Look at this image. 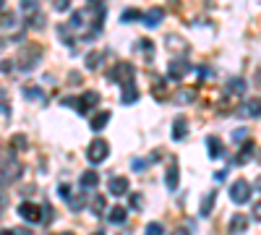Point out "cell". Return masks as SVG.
<instances>
[{"label":"cell","instance_id":"cell-1","mask_svg":"<svg viewBox=\"0 0 261 235\" xmlns=\"http://www.w3.org/2000/svg\"><path fill=\"white\" fill-rule=\"evenodd\" d=\"M133 76H136V70H133L131 63H118V66H112L107 70V78L110 81H118V84H123V86L133 84Z\"/></svg>","mask_w":261,"mask_h":235},{"label":"cell","instance_id":"cell-2","mask_svg":"<svg viewBox=\"0 0 261 235\" xmlns=\"http://www.w3.org/2000/svg\"><path fill=\"white\" fill-rule=\"evenodd\" d=\"M63 104H73L76 112L86 115L92 108H97V104H99V94H97V92H84V97H81V100H71V97H65Z\"/></svg>","mask_w":261,"mask_h":235},{"label":"cell","instance_id":"cell-3","mask_svg":"<svg viewBox=\"0 0 261 235\" xmlns=\"http://www.w3.org/2000/svg\"><path fill=\"white\" fill-rule=\"evenodd\" d=\"M39 60H42V47L39 44H26L24 50H21V55H18V66L24 70H31Z\"/></svg>","mask_w":261,"mask_h":235},{"label":"cell","instance_id":"cell-4","mask_svg":"<svg viewBox=\"0 0 261 235\" xmlns=\"http://www.w3.org/2000/svg\"><path fill=\"white\" fill-rule=\"evenodd\" d=\"M86 157L92 164H99V162H105L110 157V144L105 138H94L92 144H89V152H86Z\"/></svg>","mask_w":261,"mask_h":235},{"label":"cell","instance_id":"cell-5","mask_svg":"<svg viewBox=\"0 0 261 235\" xmlns=\"http://www.w3.org/2000/svg\"><path fill=\"white\" fill-rule=\"evenodd\" d=\"M230 198L235 204H248V198H251V186H248V180H235L230 186Z\"/></svg>","mask_w":261,"mask_h":235},{"label":"cell","instance_id":"cell-6","mask_svg":"<svg viewBox=\"0 0 261 235\" xmlns=\"http://www.w3.org/2000/svg\"><path fill=\"white\" fill-rule=\"evenodd\" d=\"M188 70H191V66L186 63V58H173V60H170V68H167V76L173 81H180Z\"/></svg>","mask_w":261,"mask_h":235},{"label":"cell","instance_id":"cell-7","mask_svg":"<svg viewBox=\"0 0 261 235\" xmlns=\"http://www.w3.org/2000/svg\"><path fill=\"white\" fill-rule=\"evenodd\" d=\"M18 214H21V220H26V222H42V209L37 204H31V202L18 204Z\"/></svg>","mask_w":261,"mask_h":235},{"label":"cell","instance_id":"cell-8","mask_svg":"<svg viewBox=\"0 0 261 235\" xmlns=\"http://www.w3.org/2000/svg\"><path fill=\"white\" fill-rule=\"evenodd\" d=\"M243 92H246V81L243 78H230L228 86H225V97L238 100V97H243Z\"/></svg>","mask_w":261,"mask_h":235},{"label":"cell","instance_id":"cell-9","mask_svg":"<svg viewBox=\"0 0 261 235\" xmlns=\"http://www.w3.org/2000/svg\"><path fill=\"white\" fill-rule=\"evenodd\" d=\"M110 194L112 196H126L128 194V178H123V175H115V178H110Z\"/></svg>","mask_w":261,"mask_h":235},{"label":"cell","instance_id":"cell-10","mask_svg":"<svg viewBox=\"0 0 261 235\" xmlns=\"http://www.w3.org/2000/svg\"><path fill=\"white\" fill-rule=\"evenodd\" d=\"M188 136V118L186 115H178L175 123H173V138L175 141H183Z\"/></svg>","mask_w":261,"mask_h":235},{"label":"cell","instance_id":"cell-11","mask_svg":"<svg viewBox=\"0 0 261 235\" xmlns=\"http://www.w3.org/2000/svg\"><path fill=\"white\" fill-rule=\"evenodd\" d=\"M165 42H167V50H173V52H180V58H183V55L188 52V44H186V40L175 37V34H167V37H165Z\"/></svg>","mask_w":261,"mask_h":235},{"label":"cell","instance_id":"cell-12","mask_svg":"<svg viewBox=\"0 0 261 235\" xmlns=\"http://www.w3.org/2000/svg\"><path fill=\"white\" fill-rule=\"evenodd\" d=\"M241 115H243V118H259V115H261V97L248 100L243 108H241Z\"/></svg>","mask_w":261,"mask_h":235},{"label":"cell","instance_id":"cell-13","mask_svg":"<svg viewBox=\"0 0 261 235\" xmlns=\"http://www.w3.org/2000/svg\"><path fill=\"white\" fill-rule=\"evenodd\" d=\"M178 180H180V170L175 162H170V168L165 172V186L170 188V191H178Z\"/></svg>","mask_w":261,"mask_h":235},{"label":"cell","instance_id":"cell-14","mask_svg":"<svg viewBox=\"0 0 261 235\" xmlns=\"http://www.w3.org/2000/svg\"><path fill=\"white\" fill-rule=\"evenodd\" d=\"M165 18V10L162 8H157V6H152L149 10H146V14H144V24H146V26H157V24H160Z\"/></svg>","mask_w":261,"mask_h":235},{"label":"cell","instance_id":"cell-15","mask_svg":"<svg viewBox=\"0 0 261 235\" xmlns=\"http://www.w3.org/2000/svg\"><path fill=\"white\" fill-rule=\"evenodd\" d=\"M248 230V217L246 214H235L233 220H230V232L233 235H243Z\"/></svg>","mask_w":261,"mask_h":235},{"label":"cell","instance_id":"cell-16","mask_svg":"<svg viewBox=\"0 0 261 235\" xmlns=\"http://www.w3.org/2000/svg\"><path fill=\"white\" fill-rule=\"evenodd\" d=\"M214 198H217V191H207V196L201 198V209H199V214H201V217H209V214H212V209H214Z\"/></svg>","mask_w":261,"mask_h":235},{"label":"cell","instance_id":"cell-17","mask_svg":"<svg viewBox=\"0 0 261 235\" xmlns=\"http://www.w3.org/2000/svg\"><path fill=\"white\" fill-rule=\"evenodd\" d=\"M207 146H209V157L217 160V157H225V149H222V141L217 136H209L207 138Z\"/></svg>","mask_w":261,"mask_h":235},{"label":"cell","instance_id":"cell-18","mask_svg":"<svg viewBox=\"0 0 261 235\" xmlns=\"http://www.w3.org/2000/svg\"><path fill=\"white\" fill-rule=\"evenodd\" d=\"M78 183H81L84 191H92V188H97V183H99V175H97L94 170H86V172L81 175V180H78Z\"/></svg>","mask_w":261,"mask_h":235},{"label":"cell","instance_id":"cell-19","mask_svg":"<svg viewBox=\"0 0 261 235\" xmlns=\"http://www.w3.org/2000/svg\"><path fill=\"white\" fill-rule=\"evenodd\" d=\"M256 154V146H254V141H246L243 144V149L238 152V157H235V162H241V164H246L248 160H251Z\"/></svg>","mask_w":261,"mask_h":235},{"label":"cell","instance_id":"cell-20","mask_svg":"<svg viewBox=\"0 0 261 235\" xmlns=\"http://www.w3.org/2000/svg\"><path fill=\"white\" fill-rule=\"evenodd\" d=\"M136 100H139V89H136L133 84H128V86H123V94H120V102H123V104H133Z\"/></svg>","mask_w":261,"mask_h":235},{"label":"cell","instance_id":"cell-21","mask_svg":"<svg viewBox=\"0 0 261 235\" xmlns=\"http://www.w3.org/2000/svg\"><path fill=\"white\" fill-rule=\"evenodd\" d=\"M110 214H107V220L112 222V225H123L126 222V217H128V212L123 209V206H115V209H107Z\"/></svg>","mask_w":261,"mask_h":235},{"label":"cell","instance_id":"cell-22","mask_svg":"<svg viewBox=\"0 0 261 235\" xmlns=\"http://www.w3.org/2000/svg\"><path fill=\"white\" fill-rule=\"evenodd\" d=\"M107 120H110V112H107V110L97 112V115L92 118V131H102V128L107 126Z\"/></svg>","mask_w":261,"mask_h":235},{"label":"cell","instance_id":"cell-23","mask_svg":"<svg viewBox=\"0 0 261 235\" xmlns=\"http://www.w3.org/2000/svg\"><path fill=\"white\" fill-rule=\"evenodd\" d=\"M102 58H105V52H89L86 55V68L89 70H97L102 66Z\"/></svg>","mask_w":261,"mask_h":235},{"label":"cell","instance_id":"cell-24","mask_svg":"<svg viewBox=\"0 0 261 235\" xmlns=\"http://www.w3.org/2000/svg\"><path fill=\"white\" fill-rule=\"evenodd\" d=\"M152 94H154L157 100H165V97H167V84H165V78H157V81H154Z\"/></svg>","mask_w":261,"mask_h":235},{"label":"cell","instance_id":"cell-25","mask_svg":"<svg viewBox=\"0 0 261 235\" xmlns=\"http://www.w3.org/2000/svg\"><path fill=\"white\" fill-rule=\"evenodd\" d=\"M10 146H16L18 152H24V149H29V138L24 134H16V136H10Z\"/></svg>","mask_w":261,"mask_h":235},{"label":"cell","instance_id":"cell-26","mask_svg":"<svg viewBox=\"0 0 261 235\" xmlns=\"http://www.w3.org/2000/svg\"><path fill=\"white\" fill-rule=\"evenodd\" d=\"M107 206H105V196H94L92 198V214H105Z\"/></svg>","mask_w":261,"mask_h":235},{"label":"cell","instance_id":"cell-27","mask_svg":"<svg viewBox=\"0 0 261 235\" xmlns=\"http://www.w3.org/2000/svg\"><path fill=\"white\" fill-rule=\"evenodd\" d=\"M196 94H199L196 86L194 89H178V102H191V100H196Z\"/></svg>","mask_w":261,"mask_h":235},{"label":"cell","instance_id":"cell-28","mask_svg":"<svg viewBox=\"0 0 261 235\" xmlns=\"http://www.w3.org/2000/svg\"><path fill=\"white\" fill-rule=\"evenodd\" d=\"M144 235H165V225L162 222H149L144 230Z\"/></svg>","mask_w":261,"mask_h":235},{"label":"cell","instance_id":"cell-29","mask_svg":"<svg viewBox=\"0 0 261 235\" xmlns=\"http://www.w3.org/2000/svg\"><path fill=\"white\" fill-rule=\"evenodd\" d=\"M68 206H71L73 212H81V209H84V191L78 194V196H71V198H68Z\"/></svg>","mask_w":261,"mask_h":235},{"label":"cell","instance_id":"cell-30","mask_svg":"<svg viewBox=\"0 0 261 235\" xmlns=\"http://www.w3.org/2000/svg\"><path fill=\"white\" fill-rule=\"evenodd\" d=\"M58 34H60V40H63L65 44H76V37H71V32H68L65 24H60V26H58Z\"/></svg>","mask_w":261,"mask_h":235},{"label":"cell","instance_id":"cell-31","mask_svg":"<svg viewBox=\"0 0 261 235\" xmlns=\"http://www.w3.org/2000/svg\"><path fill=\"white\" fill-rule=\"evenodd\" d=\"M136 18H141V14L136 8H128L126 14H123V24H128V21H136Z\"/></svg>","mask_w":261,"mask_h":235},{"label":"cell","instance_id":"cell-32","mask_svg":"<svg viewBox=\"0 0 261 235\" xmlns=\"http://www.w3.org/2000/svg\"><path fill=\"white\" fill-rule=\"evenodd\" d=\"M24 97H26V100H42L44 94H42L39 89H31V86H26V89H24Z\"/></svg>","mask_w":261,"mask_h":235},{"label":"cell","instance_id":"cell-33","mask_svg":"<svg viewBox=\"0 0 261 235\" xmlns=\"http://www.w3.org/2000/svg\"><path fill=\"white\" fill-rule=\"evenodd\" d=\"M52 212H55V209H52L50 204H42V222H50V220L55 217Z\"/></svg>","mask_w":261,"mask_h":235},{"label":"cell","instance_id":"cell-34","mask_svg":"<svg viewBox=\"0 0 261 235\" xmlns=\"http://www.w3.org/2000/svg\"><path fill=\"white\" fill-rule=\"evenodd\" d=\"M21 10H24V14H39V6L37 3H24V6H21Z\"/></svg>","mask_w":261,"mask_h":235},{"label":"cell","instance_id":"cell-35","mask_svg":"<svg viewBox=\"0 0 261 235\" xmlns=\"http://www.w3.org/2000/svg\"><path fill=\"white\" fill-rule=\"evenodd\" d=\"M246 138H248L246 128H241V131H233V141H235V144H238V141H246Z\"/></svg>","mask_w":261,"mask_h":235},{"label":"cell","instance_id":"cell-36","mask_svg":"<svg viewBox=\"0 0 261 235\" xmlns=\"http://www.w3.org/2000/svg\"><path fill=\"white\" fill-rule=\"evenodd\" d=\"M131 206H133V209H141V206H144V198H141L139 194H133V196H131Z\"/></svg>","mask_w":261,"mask_h":235},{"label":"cell","instance_id":"cell-37","mask_svg":"<svg viewBox=\"0 0 261 235\" xmlns=\"http://www.w3.org/2000/svg\"><path fill=\"white\" fill-rule=\"evenodd\" d=\"M13 66H16V60H3V63H0V70H3V74H10Z\"/></svg>","mask_w":261,"mask_h":235},{"label":"cell","instance_id":"cell-38","mask_svg":"<svg viewBox=\"0 0 261 235\" xmlns=\"http://www.w3.org/2000/svg\"><path fill=\"white\" fill-rule=\"evenodd\" d=\"M225 178H228V170H217V172H214V180H217V183H222Z\"/></svg>","mask_w":261,"mask_h":235},{"label":"cell","instance_id":"cell-39","mask_svg":"<svg viewBox=\"0 0 261 235\" xmlns=\"http://www.w3.org/2000/svg\"><path fill=\"white\" fill-rule=\"evenodd\" d=\"M139 50L149 52V50H152V42H149V40H141V42H139Z\"/></svg>","mask_w":261,"mask_h":235},{"label":"cell","instance_id":"cell-40","mask_svg":"<svg viewBox=\"0 0 261 235\" xmlns=\"http://www.w3.org/2000/svg\"><path fill=\"white\" fill-rule=\"evenodd\" d=\"M254 220H259V222H261V202H256V204H254Z\"/></svg>","mask_w":261,"mask_h":235},{"label":"cell","instance_id":"cell-41","mask_svg":"<svg viewBox=\"0 0 261 235\" xmlns=\"http://www.w3.org/2000/svg\"><path fill=\"white\" fill-rule=\"evenodd\" d=\"M55 10H68V0H58V3H55Z\"/></svg>","mask_w":261,"mask_h":235},{"label":"cell","instance_id":"cell-42","mask_svg":"<svg viewBox=\"0 0 261 235\" xmlns=\"http://www.w3.org/2000/svg\"><path fill=\"white\" fill-rule=\"evenodd\" d=\"M10 232H13V235H29L24 228H13V230H10Z\"/></svg>","mask_w":261,"mask_h":235},{"label":"cell","instance_id":"cell-43","mask_svg":"<svg viewBox=\"0 0 261 235\" xmlns=\"http://www.w3.org/2000/svg\"><path fill=\"white\" fill-rule=\"evenodd\" d=\"M173 235H191L188 230H183V228H178V230H173Z\"/></svg>","mask_w":261,"mask_h":235},{"label":"cell","instance_id":"cell-44","mask_svg":"<svg viewBox=\"0 0 261 235\" xmlns=\"http://www.w3.org/2000/svg\"><path fill=\"white\" fill-rule=\"evenodd\" d=\"M254 188H256V191L261 194V175H259V178H256V183H254Z\"/></svg>","mask_w":261,"mask_h":235},{"label":"cell","instance_id":"cell-45","mask_svg":"<svg viewBox=\"0 0 261 235\" xmlns=\"http://www.w3.org/2000/svg\"><path fill=\"white\" fill-rule=\"evenodd\" d=\"M0 235H13V232H10V230H3V232H0Z\"/></svg>","mask_w":261,"mask_h":235},{"label":"cell","instance_id":"cell-46","mask_svg":"<svg viewBox=\"0 0 261 235\" xmlns=\"http://www.w3.org/2000/svg\"><path fill=\"white\" fill-rule=\"evenodd\" d=\"M92 235H105V232H102V230H97V232H92Z\"/></svg>","mask_w":261,"mask_h":235},{"label":"cell","instance_id":"cell-47","mask_svg":"<svg viewBox=\"0 0 261 235\" xmlns=\"http://www.w3.org/2000/svg\"><path fill=\"white\" fill-rule=\"evenodd\" d=\"M58 235H73V232H58Z\"/></svg>","mask_w":261,"mask_h":235}]
</instances>
